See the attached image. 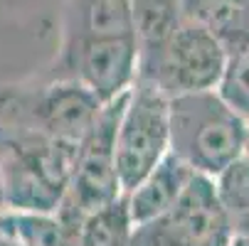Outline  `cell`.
I'll use <instances>...</instances> for the list:
<instances>
[{
  "mask_svg": "<svg viewBox=\"0 0 249 246\" xmlns=\"http://www.w3.org/2000/svg\"><path fill=\"white\" fill-rule=\"evenodd\" d=\"M244 128L247 121L217 89L168 98V150L207 178L242 155Z\"/></svg>",
  "mask_w": 249,
  "mask_h": 246,
  "instance_id": "obj_2",
  "label": "cell"
},
{
  "mask_svg": "<svg viewBox=\"0 0 249 246\" xmlns=\"http://www.w3.org/2000/svg\"><path fill=\"white\" fill-rule=\"evenodd\" d=\"M5 209V195H3V180H0V212Z\"/></svg>",
  "mask_w": 249,
  "mask_h": 246,
  "instance_id": "obj_16",
  "label": "cell"
},
{
  "mask_svg": "<svg viewBox=\"0 0 249 246\" xmlns=\"http://www.w3.org/2000/svg\"><path fill=\"white\" fill-rule=\"evenodd\" d=\"M242 155L249 158V121H247V128H244V146H242Z\"/></svg>",
  "mask_w": 249,
  "mask_h": 246,
  "instance_id": "obj_15",
  "label": "cell"
},
{
  "mask_svg": "<svg viewBox=\"0 0 249 246\" xmlns=\"http://www.w3.org/2000/svg\"><path fill=\"white\" fill-rule=\"evenodd\" d=\"M212 185L230 219L249 212V158H234L212 178Z\"/></svg>",
  "mask_w": 249,
  "mask_h": 246,
  "instance_id": "obj_12",
  "label": "cell"
},
{
  "mask_svg": "<svg viewBox=\"0 0 249 246\" xmlns=\"http://www.w3.org/2000/svg\"><path fill=\"white\" fill-rule=\"evenodd\" d=\"M128 89L116 98L101 103L89 131L77 146L74 167L69 175L67 195L59 207H67L79 217L119 199L121 185L116 175V131Z\"/></svg>",
  "mask_w": 249,
  "mask_h": 246,
  "instance_id": "obj_5",
  "label": "cell"
},
{
  "mask_svg": "<svg viewBox=\"0 0 249 246\" xmlns=\"http://www.w3.org/2000/svg\"><path fill=\"white\" fill-rule=\"evenodd\" d=\"M227 59L225 47L207 30L183 20L160 47L138 54L136 79L148 82L165 98L217 89Z\"/></svg>",
  "mask_w": 249,
  "mask_h": 246,
  "instance_id": "obj_3",
  "label": "cell"
},
{
  "mask_svg": "<svg viewBox=\"0 0 249 246\" xmlns=\"http://www.w3.org/2000/svg\"><path fill=\"white\" fill-rule=\"evenodd\" d=\"M138 54L160 47L183 22L180 0H131Z\"/></svg>",
  "mask_w": 249,
  "mask_h": 246,
  "instance_id": "obj_10",
  "label": "cell"
},
{
  "mask_svg": "<svg viewBox=\"0 0 249 246\" xmlns=\"http://www.w3.org/2000/svg\"><path fill=\"white\" fill-rule=\"evenodd\" d=\"M77 146L0 121V180L5 209L54 214L69 185Z\"/></svg>",
  "mask_w": 249,
  "mask_h": 246,
  "instance_id": "obj_1",
  "label": "cell"
},
{
  "mask_svg": "<svg viewBox=\"0 0 249 246\" xmlns=\"http://www.w3.org/2000/svg\"><path fill=\"white\" fill-rule=\"evenodd\" d=\"M133 222L128 217L126 197L104 204L84 214L79 222V246H128Z\"/></svg>",
  "mask_w": 249,
  "mask_h": 246,
  "instance_id": "obj_11",
  "label": "cell"
},
{
  "mask_svg": "<svg viewBox=\"0 0 249 246\" xmlns=\"http://www.w3.org/2000/svg\"><path fill=\"white\" fill-rule=\"evenodd\" d=\"M193 175H195L193 167H188L180 158L168 150L146 178L131 192L124 195L133 227L143 224V222L163 214L165 209H170L178 202V197L183 195V190L188 187Z\"/></svg>",
  "mask_w": 249,
  "mask_h": 246,
  "instance_id": "obj_8",
  "label": "cell"
},
{
  "mask_svg": "<svg viewBox=\"0 0 249 246\" xmlns=\"http://www.w3.org/2000/svg\"><path fill=\"white\" fill-rule=\"evenodd\" d=\"M138 66L136 37H96L59 42L57 59L45 77L74 79L101 103L131 89Z\"/></svg>",
  "mask_w": 249,
  "mask_h": 246,
  "instance_id": "obj_7",
  "label": "cell"
},
{
  "mask_svg": "<svg viewBox=\"0 0 249 246\" xmlns=\"http://www.w3.org/2000/svg\"><path fill=\"white\" fill-rule=\"evenodd\" d=\"M168 153V98L148 82L133 79L116 131V175L131 192Z\"/></svg>",
  "mask_w": 249,
  "mask_h": 246,
  "instance_id": "obj_6",
  "label": "cell"
},
{
  "mask_svg": "<svg viewBox=\"0 0 249 246\" xmlns=\"http://www.w3.org/2000/svg\"><path fill=\"white\" fill-rule=\"evenodd\" d=\"M183 20L207 30L227 57L242 52L244 42V0H180Z\"/></svg>",
  "mask_w": 249,
  "mask_h": 246,
  "instance_id": "obj_9",
  "label": "cell"
},
{
  "mask_svg": "<svg viewBox=\"0 0 249 246\" xmlns=\"http://www.w3.org/2000/svg\"><path fill=\"white\" fill-rule=\"evenodd\" d=\"M232 234H234V236H244V239H249V212L242 214V217H234V219H232Z\"/></svg>",
  "mask_w": 249,
  "mask_h": 246,
  "instance_id": "obj_14",
  "label": "cell"
},
{
  "mask_svg": "<svg viewBox=\"0 0 249 246\" xmlns=\"http://www.w3.org/2000/svg\"><path fill=\"white\" fill-rule=\"evenodd\" d=\"M217 94L230 103V109L249 121V47L227 59L225 74L217 84Z\"/></svg>",
  "mask_w": 249,
  "mask_h": 246,
  "instance_id": "obj_13",
  "label": "cell"
},
{
  "mask_svg": "<svg viewBox=\"0 0 249 246\" xmlns=\"http://www.w3.org/2000/svg\"><path fill=\"white\" fill-rule=\"evenodd\" d=\"M232 236L212 178L195 172L170 209L133 227L128 246H230Z\"/></svg>",
  "mask_w": 249,
  "mask_h": 246,
  "instance_id": "obj_4",
  "label": "cell"
}]
</instances>
